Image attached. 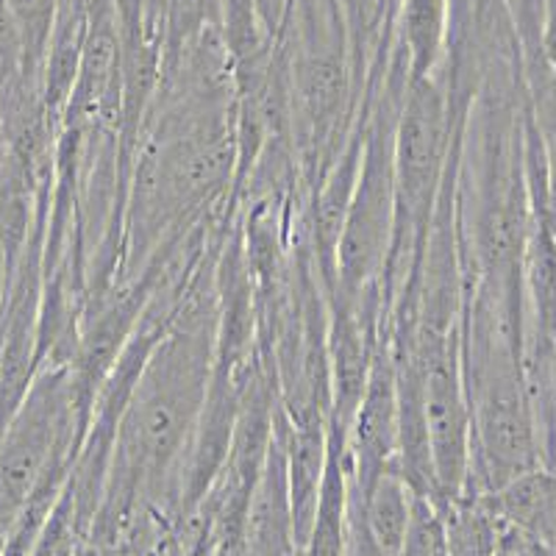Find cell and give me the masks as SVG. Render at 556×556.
<instances>
[{"label":"cell","instance_id":"obj_1","mask_svg":"<svg viewBox=\"0 0 556 556\" xmlns=\"http://www.w3.org/2000/svg\"><path fill=\"white\" fill-rule=\"evenodd\" d=\"M420 409L437 484V509L465 495L470 476V404L462 370V326L448 334H415Z\"/></svg>","mask_w":556,"mask_h":556},{"label":"cell","instance_id":"obj_2","mask_svg":"<svg viewBox=\"0 0 556 556\" xmlns=\"http://www.w3.org/2000/svg\"><path fill=\"white\" fill-rule=\"evenodd\" d=\"M504 529L556 554V470L534 468L490 495H481Z\"/></svg>","mask_w":556,"mask_h":556},{"label":"cell","instance_id":"obj_3","mask_svg":"<svg viewBox=\"0 0 556 556\" xmlns=\"http://www.w3.org/2000/svg\"><path fill=\"white\" fill-rule=\"evenodd\" d=\"M451 0H401L392 26V45L409 64V76H434L448 48Z\"/></svg>","mask_w":556,"mask_h":556},{"label":"cell","instance_id":"obj_4","mask_svg":"<svg viewBox=\"0 0 556 556\" xmlns=\"http://www.w3.org/2000/svg\"><path fill=\"white\" fill-rule=\"evenodd\" d=\"M345 14L348 34H351V53H354L356 73L367 67L379 39V0H337Z\"/></svg>","mask_w":556,"mask_h":556},{"label":"cell","instance_id":"obj_5","mask_svg":"<svg viewBox=\"0 0 556 556\" xmlns=\"http://www.w3.org/2000/svg\"><path fill=\"white\" fill-rule=\"evenodd\" d=\"M20 76H28L26 56H23V42H20L17 23H14L12 17L9 0H0V89ZM34 81H37V78H34Z\"/></svg>","mask_w":556,"mask_h":556},{"label":"cell","instance_id":"obj_6","mask_svg":"<svg viewBox=\"0 0 556 556\" xmlns=\"http://www.w3.org/2000/svg\"><path fill=\"white\" fill-rule=\"evenodd\" d=\"M493 556H556V554H551L548 548L538 545L534 540L523 538V534H518V531L504 529V526H501V538H498V545H495Z\"/></svg>","mask_w":556,"mask_h":556},{"label":"cell","instance_id":"obj_7","mask_svg":"<svg viewBox=\"0 0 556 556\" xmlns=\"http://www.w3.org/2000/svg\"><path fill=\"white\" fill-rule=\"evenodd\" d=\"M540 9V48L551 67L556 70V0H538Z\"/></svg>","mask_w":556,"mask_h":556},{"label":"cell","instance_id":"obj_8","mask_svg":"<svg viewBox=\"0 0 556 556\" xmlns=\"http://www.w3.org/2000/svg\"><path fill=\"white\" fill-rule=\"evenodd\" d=\"M7 295H9V265H7V256L0 253V315H3Z\"/></svg>","mask_w":556,"mask_h":556},{"label":"cell","instance_id":"obj_9","mask_svg":"<svg viewBox=\"0 0 556 556\" xmlns=\"http://www.w3.org/2000/svg\"><path fill=\"white\" fill-rule=\"evenodd\" d=\"M0 556H3V534H0Z\"/></svg>","mask_w":556,"mask_h":556},{"label":"cell","instance_id":"obj_10","mask_svg":"<svg viewBox=\"0 0 556 556\" xmlns=\"http://www.w3.org/2000/svg\"><path fill=\"white\" fill-rule=\"evenodd\" d=\"M554 226H556V206H554Z\"/></svg>","mask_w":556,"mask_h":556}]
</instances>
